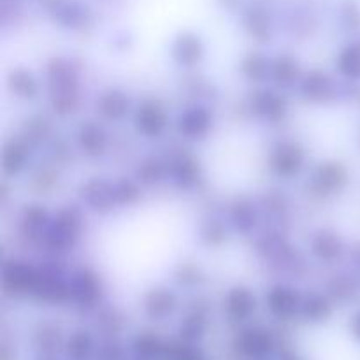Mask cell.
Returning <instances> with one entry per match:
<instances>
[{
  "mask_svg": "<svg viewBox=\"0 0 360 360\" xmlns=\"http://www.w3.org/2000/svg\"><path fill=\"white\" fill-rule=\"evenodd\" d=\"M27 146L20 141H14V143H6L2 153V169L6 174L16 176L18 172H21L27 164Z\"/></svg>",
  "mask_w": 360,
  "mask_h": 360,
  "instance_id": "obj_24",
  "label": "cell"
},
{
  "mask_svg": "<svg viewBox=\"0 0 360 360\" xmlns=\"http://www.w3.org/2000/svg\"><path fill=\"white\" fill-rule=\"evenodd\" d=\"M211 127H213V115L206 108H200V105L186 109L178 118V130L186 139H206Z\"/></svg>",
  "mask_w": 360,
  "mask_h": 360,
  "instance_id": "obj_8",
  "label": "cell"
},
{
  "mask_svg": "<svg viewBox=\"0 0 360 360\" xmlns=\"http://www.w3.org/2000/svg\"><path fill=\"white\" fill-rule=\"evenodd\" d=\"M311 252L323 262H333V260L340 259L343 253V243L334 232L320 231L311 239Z\"/></svg>",
  "mask_w": 360,
  "mask_h": 360,
  "instance_id": "obj_17",
  "label": "cell"
},
{
  "mask_svg": "<svg viewBox=\"0 0 360 360\" xmlns=\"http://www.w3.org/2000/svg\"><path fill=\"white\" fill-rule=\"evenodd\" d=\"M129 98L125 97L123 91L115 90V88H109L97 98V111L111 122H118L123 116L129 115Z\"/></svg>",
  "mask_w": 360,
  "mask_h": 360,
  "instance_id": "obj_13",
  "label": "cell"
},
{
  "mask_svg": "<svg viewBox=\"0 0 360 360\" xmlns=\"http://www.w3.org/2000/svg\"><path fill=\"white\" fill-rule=\"evenodd\" d=\"M37 360H55L53 357H39Z\"/></svg>",
  "mask_w": 360,
  "mask_h": 360,
  "instance_id": "obj_32",
  "label": "cell"
},
{
  "mask_svg": "<svg viewBox=\"0 0 360 360\" xmlns=\"http://www.w3.org/2000/svg\"><path fill=\"white\" fill-rule=\"evenodd\" d=\"M134 360H157V359H144V357H136Z\"/></svg>",
  "mask_w": 360,
  "mask_h": 360,
  "instance_id": "obj_31",
  "label": "cell"
},
{
  "mask_svg": "<svg viewBox=\"0 0 360 360\" xmlns=\"http://www.w3.org/2000/svg\"><path fill=\"white\" fill-rule=\"evenodd\" d=\"M167 341L162 340L158 334L155 333H141L130 343V350L136 357H144V359H157L160 360L162 354H164V348Z\"/></svg>",
  "mask_w": 360,
  "mask_h": 360,
  "instance_id": "obj_20",
  "label": "cell"
},
{
  "mask_svg": "<svg viewBox=\"0 0 360 360\" xmlns=\"http://www.w3.org/2000/svg\"><path fill=\"white\" fill-rule=\"evenodd\" d=\"M306 162L304 150L297 143L285 141L273 150L269 157V167L278 178L290 179L302 171Z\"/></svg>",
  "mask_w": 360,
  "mask_h": 360,
  "instance_id": "obj_5",
  "label": "cell"
},
{
  "mask_svg": "<svg viewBox=\"0 0 360 360\" xmlns=\"http://www.w3.org/2000/svg\"><path fill=\"white\" fill-rule=\"evenodd\" d=\"M348 183V172L338 162H326L313 172L311 185L322 195H330L334 192H341Z\"/></svg>",
  "mask_w": 360,
  "mask_h": 360,
  "instance_id": "obj_9",
  "label": "cell"
},
{
  "mask_svg": "<svg viewBox=\"0 0 360 360\" xmlns=\"http://www.w3.org/2000/svg\"><path fill=\"white\" fill-rule=\"evenodd\" d=\"M79 144L83 148V153L91 155V157H101L108 148V136L101 127L86 125L79 132Z\"/></svg>",
  "mask_w": 360,
  "mask_h": 360,
  "instance_id": "obj_23",
  "label": "cell"
},
{
  "mask_svg": "<svg viewBox=\"0 0 360 360\" xmlns=\"http://www.w3.org/2000/svg\"><path fill=\"white\" fill-rule=\"evenodd\" d=\"M206 333V311L193 309L179 323L178 338L188 343H199Z\"/></svg>",
  "mask_w": 360,
  "mask_h": 360,
  "instance_id": "obj_21",
  "label": "cell"
},
{
  "mask_svg": "<svg viewBox=\"0 0 360 360\" xmlns=\"http://www.w3.org/2000/svg\"><path fill=\"white\" fill-rule=\"evenodd\" d=\"M160 360H207L197 343H188L179 338L167 341Z\"/></svg>",
  "mask_w": 360,
  "mask_h": 360,
  "instance_id": "obj_22",
  "label": "cell"
},
{
  "mask_svg": "<svg viewBox=\"0 0 360 360\" xmlns=\"http://www.w3.org/2000/svg\"><path fill=\"white\" fill-rule=\"evenodd\" d=\"M65 357L69 360H91L97 354V345L94 336L86 330H76L65 341Z\"/></svg>",
  "mask_w": 360,
  "mask_h": 360,
  "instance_id": "obj_15",
  "label": "cell"
},
{
  "mask_svg": "<svg viewBox=\"0 0 360 360\" xmlns=\"http://www.w3.org/2000/svg\"><path fill=\"white\" fill-rule=\"evenodd\" d=\"M144 313L153 322H162V320L172 316V313L178 309V297L174 292L165 287L153 288L144 295Z\"/></svg>",
  "mask_w": 360,
  "mask_h": 360,
  "instance_id": "obj_10",
  "label": "cell"
},
{
  "mask_svg": "<svg viewBox=\"0 0 360 360\" xmlns=\"http://www.w3.org/2000/svg\"><path fill=\"white\" fill-rule=\"evenodd\" d=\"M257 306H259V301H257L255 294L245 285H236L224 297L225 316L229 322L236 323V326L248 322L255 315Z\"/></svg>",
  "mask_w": 360,
  "mask_h": 360,
  "instance_id": "obj_6",
  "label": "cell"
},
{
  "mask_svg": "<svg viewBox=\"0 0 360 360\" xmlns=\"http://www.w3.org/2000/svg\"><path fill=\"white\" fill-rule=\"evenodd\" d=\"M0 360H16V352L14 348H11L9 345H2V354H0Z\"/></svg>",
  "mask_w": 360,
  "mask_h": 360,
  "instance_id": "obj_28",
  "label": "cell"
},
{
  "mask_svg": "<svg viewBox=\"0 0 360 360\" xmlns=\"http://www.w3.org/2000/svg\"><path fill=\"white\" fill-rule=\"evenodd\" d=\"M299 316L308 323L327 322L333 316V302L322 294L308 295V297L302 299Z\"/></svg>",
  "mask_w": 360,
  "mask_h": 360,
  "instance_id": "obj_14",
  "label": "cell"
},
{
  "mask_svg": "<svg viewBox=\"0 0 360 360\" xmlns=\"http://www.w3.org/2000/svg\"><path fill=\"white\" fill-rule=\"evenodd\" d=\"M269 77L276 83V86H294L299 81V62L288 55H280L274 62H271Z\"/></svg>",
  "mask_w": 360,
  "mask_h": 360,
  "instance_id": "obj_18",
  "label": "cell"
},
{
  "mask_svg": "<svg viewBox=\"0 0 360 360\" xmlns=\"http://www.w3.org/2000/svg\"><path fill=\"white\" fill-rule=\"evenodd\" d=\"M336 70L350 81H360V42L345 46L336 56Z\"/></svg>",
  "mask_w": 360,
  "mask_h": 360,
  "instance_id": "obj_19",
  "label": "cell"
},
{
  "mask_svg": "<svg viewBox=\"0 0 360 360\" xmlns=\"http://www.w3.org/2000/svg\"><path fill=\"white\" fill-rule=\"evenodd\" d=\"M11 84H13V91L16 94V97L28 98V101L34 98L39 90V84L37 81H35V77L32 76L30 72H25V70H18V72H14Z\"/></svg>",
  "mask_w": 360,
  "mask_h": 360,
  "instance_id": "obj_25",
  "label": "cell"
},
{
  "mask_svg": "<svg viewBox=\"0 0 360 360\" xmlns=\"http://www.w3.org/2000/svg\"><path fill=\"white\" fill-rule=\"evenodd\" d=\"M70 301L76 302L81 309H94L101 301L102 287L98 278L90 269H79L69 280Z\"/></svg>",
  "mask_w": 360,
  "mask_h": 360,
  "instance_id": "obj_7",
  "label": "cell"
},
{
  "mask_svg": "<svg viewBox=\"0 0 360 360\" xmlns=\"http://www.w3.org/2000/svg\"><path fill=\"white\" fill-rule=\"evenodd\" d=\"M125 348L118 341L112 340V338H109L104 343L98 345L97 354H95V360H125Z\"/></svg>",
  "mask_w": 360,
  "mask_h": 360,
  "instance_id": "obj_27",
  "label": "cell"
},
{
  "mask_svg": "<svg viewBox=\"0 0 360 360\" xmlns=\"http://www.w3.org/2000/svg\"><path fill=\"white\" fill-rule=\"evenodd\" d=\"M280 360H306V359H302L301 355H297L295 352L283 350V352H281V355H280Z\"/></svg>",
  "mask_w": 360,
  "mask_h": 360,
  "instance_id": "obj_30",
  "label": "cell"
},
{
  "mask_svg": "<svg viewBox=\"0 0 360 360\" xmlns=\"http://www.w3.org/2000/svg\"><path fill=\"white\" fill-rule=\"evenodd\" d=\"M134 127L146 139H158L169 127V112L157 98H144L134 111Z\"/></svg>",
  "mask_w": 360,
  "mask_h": 360,
  "instance_id": "obj_2",
  "label": "cell"
},
{
  "mask_svg": "<svg viewBox=\"0 0 360 360\" xmlns=\"http://www.w3.org/2000/svg\"><path fill=\"white\" fill-rule=\"evenodd\" d=\"M302 295L299 290L288 285H274L269 288L266 294V308L269 309L271 315L280 322H288V320L295 319L301 311Z\"/></svg>",
  "mask_w": 360,
  "mask_h": 360,
  "instance_id": "obj_4",
  "label": "cell"
},
{
  "mask_svg": "<svg viewBox=\"0 0 360 360\" xmlns=\"http://www.w3.org/2000/svg\"><path fill=\"white\" fill-rule=\"evenodd\" d=\"M350 329L352 333H354V336L360 341V311L355 313L354 319L350 320Z\"/></svg>",
  "mask_w": 360,
  "mask_h": 360,
  "instance_id": "obj_29",
  "label": "cell"
},
{
  "mask_svg": "<svg viewBox=\"0 0 360 360\" xmlns=\"http://www.w3.org/2000/svg\"><path fill=\"white\" fill-rule=\"evenodd\" d=\"M243 69L248 74L250 79L255 81V83H260L264 77L271 76V62L264 58V56L257 55V53L255 55H250L248 58L243 62Z\"/></svg>",
  "mask_w": 360,
  "mask_h": 360,
  "instance_id": "obj_26",
  "label": "cell"
},
{
  "mask_svg": "<svg viewBox=\"0 0 360 360\" xmlns=\"http://www.w3.org/2000/svg\"><path fill=\"white\" fill-rule=\"evenodd\" d=\"M65 338H63L62 329L53 323H44L35 330L32 338V347L39 357H55L56 354L65 348Z\"/></svg>",
  "mask_w": 360,
  "mask_h": 360,
  "instance_id": "obj_11",
  "label": "cell"
},
{
  "mask_svg": "<svg viewBox=\"0 0 360 360\" xmlns=\"http://www.w3.org/2000/svg\"><path fill=\"white\" fill-rule=\"evenodd\" d=\"M278 340L266 327H246L232 343V352L241 360H266L276 352Z\"/></svg>",
  "mask_w": 360,
  "mask_h": 360,
  "instance_id": "obj_1",
  "label": "cell"
},
{
  "mask_svg": "<svg viewBox=\"0 0 360 360\" xmlns=\"http://www.w3.org/2000/svg\"><path fill=\"white\" fill-rule=\"evenodd\" d=\"M301 81V90L308 101L327 102L329 98H333L334 84L326 72L313 70V72L306 74V77H302Z\"/></svg>",
  "mask_w": 360,
  "mask_h": 360,
  "instance_id": "obj_12",
  "label": "cell"
},
{
  "mask_svg": "<svg viewBox=\"0 0 360 360\" xmlns=\"http://www.w3.org/2000/svg\"><path fill=\"white\" fill-rule=\"evenodd\" d=\"M41 269L28 266L23 260H9L2 267V288L7 295L23 297L34 295Z\"/></svg>",
  "mask_w": 360,
  "mask_h": 360,
  "instance_id": "obj_3",
  "label": "cell"
},
{
  "mask_svg": "<svg viewBox=\"0 0 360 360\" xmlns=\"http://www.w3.org/2000/svg\"><path fill=\"white\" fill-rule=\"evenodd\" d=\"M204 48L193 35H181L172 46V58L185 69H192L202 58Z\"/></svg>",
  "mask_w": 360,
  "mask_h": 360,
  "instance_id": "obj_16",
  "label": "cell"
}]
</instances>
